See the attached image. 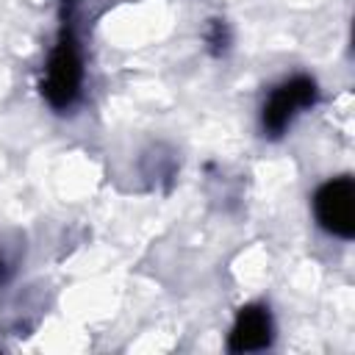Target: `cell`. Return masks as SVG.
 I'll use <instances>...</instances> for the list:
<instances>
[{"label":"cell","instance_id":"obj_3","mask_svg":"<svg viewBox=\"0 0 355 355\" xmlns=\"http://www.w3.org/2000/svg\"><path fill=\"white\" fill-rule=\"evenodd\" d=\"M313 103H316V83H313V78H308V75L288 78L286 83H280L269 94V100L263 105V116H261L263 130L269 136H280L288 128V122L300 114V108L313 105Z\"/></svg>","mask_w":355,"mask_h":355},{"label":"cell","instance_id":"obj_2","mask_svg":"<svg viewBox=\"0 0 355 355\" xmlns=\"http://www.w3.org/2000/svg\"><path fill=\"white\" fill-rule=\"evenodd\" d=\"M313 211L319 225L338 236V239H352L355 233V183L352 178H333L327 180L316 197H313Z\"/></svg>","mask_w":355,"mask_h":355},{"label":"cell","instance_id":"obj_4","mask_svg":"<svg viewBox=\"0 0 355 355\" xmlns=\"http://www.w3.org/2000/svg\"><path fill=\"white\" fill-rule=\"evenodd\" d=\"M272 341V319L269 311L261 305H247L239 311L236 324L230 330L227 338V349L230 352H252V349H263Z\"/></svg>","mask_w":355,"mask_h":355},{"label":"cell","instance_id":"obj_5","mask_svg":"<svg viewBox=\"0 0 355 355\" xmlns=\"http://www.w3.org/2000/svg\"><path fill=\"white\" fill-rule=\"evenodd\" d=\"M208 42L214 44V53L225 50V44H227V28H225V22L214 19V25H211V33H208Z\"/></svg>","mask_w":355,"mask_h":355},{"label":"cell","instance_id":"obj_1","mask_svg":"<svg viewBox=\"0 0 355 355\" xmlns=\"http://www.w3.org/2000/svg\"><path fill=\"white\" fill-rule=\"evenodd\" d=\"M83 83V64H80V50L75 42V33L69 28H61L58 42L47 58V72L42 80V94L53 108H69Z\"/></svg>","mask_w":355,"mask_h":355},{"label":"cell","instance_id":"obj_6","mask_svg":"<svg viewBox=\"0 0 355 355\" xmlns=\"http://www.w3.org/2000/svg\"><path fill=\"white\" fill-rule=\"evenodd\" d=\"M8 280V269H6V263L0 261V283H6Z\"/></svg>","mask_w":355,"mask_h":355}]
</instances>
